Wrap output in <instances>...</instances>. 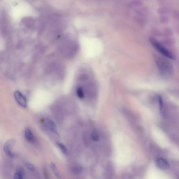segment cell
Returning <instances> with one entry per match:
<instances>
[{
  "label": "cell",
  "instance_id": "6da1fadb",
  "mask_svg": "<svg viewBox=\"0 0 179 179\" xmlns=\"http://www.w3.org/2000/svg\"><path fill=\"white\" fill-rule=\"evenodd\" d=\"M154 60L161 75L165 78L170 77L173 73V66L169 59L164 56L155 54Z\"/></svg>",
  "mask_w": 179,
  "mask_h": 179
},
{
  "label": "cell",
  "instance_id": "7a4b0ae2",
  "mask_svg": "<svg viewBox=\"0 0 179 179\" xmlns=\"http://www.w3.org/2000/svg\"><path fill=\"white\" fill-rule=\"evenodd\" d=\"M149 40L151 45L164 56L169 59L172 60H176L175 56L156 39L153 37H150Z\"/></svg>",
  "mask_w": 179,
  "mask_h": 179
},
{
  "label": "cell",
  "instance_id": "3957f363",
  "mask_svg": "<svg viewBox=\"0 0 179 179\" xmlns=\"http://www.w3.org/2000/svg\"><path fill=\"white\" fill-rule=\"evenodd\" d=\"M14 140L10 139L6 142L3 146V150L7 156L10 158H12L15 156L12 152V148L15 144Z\"/></svg>",
  "mask_w": 179,
  "mask_h": 179
},
{
  "label": "cell",
  "instance_id": "277c9868",
  "mask_svg": "<svg viewBox=\"0 0 179 179\" xmlns=\"http://www.w3.org/2000/svg\"><path fill=\"white\" fill-rule=\"evenodd\" d=\"M15 101L19 105L24 108L27 106V100L26 98L20 92L15 91L14 94Z\"/></svg>",
  "mask_w": 179,
  "mask_h": 179
},
{
  "label": "cell",
  "instance_id": "5b68a950",
  "mask_svg": "<svg viewBox=\"0 0 179 179\" xmlns=\"http://www.w3.org/2000/svg\"><path fill=\"white\" fill-rule=\"evenodd\" d=\"M44 123L45 126L51 131L56 134H58V128L54 121L48 118L45 120Z\"/></svg>",
  "mask_w": 179,
  "mask_h": 179
},
{
  "label": "cell",
  "instance_id": "8992f818",
  "mask_svg": "<svg viewBox=\"0 0 179 179\" xmlns=\"http://www.w3.org/2000/svg\"><path fill=\"white\" fill-rule=\"evenodd\" d=\"M156 163L157 166L161 170H166L170 168V164L168 161L164 159H157Z\"/></svg>",
  "mask_w": 179,
  "mask_h": 179
},
{
  "label": "cell",
  "instance_id": "52a82bcc",
  "mask_svg": "<svg viewBox=\"0 0 179 179\" xmlns=\"http://www.w3.org/2000/svg\"><path fill=\"white\" fill-rule=\"evenodd\" d=\"M24 137L25 139L29 142H33L35 141L34 135L30 129L28 128L25 130Z\"/></svg>",
  "mask_w": 179,
  "mask_h": 179
},
{
  "label": "cell",
  "instance_id": "ba28073f",
  "mask_svg": "<svg viewBox=\"0 0 179 179\" xmlns=\"http://www.w3.org/2000/svg\"><path fill=\"white\" fill-rule=\"evenodd\" d=\"M50 167L51 170L54 172L55 176H56V178L60 179L61 178L60 175L56 164L53 162L51 163L50 164Z\"/></svg>",
  "mask_w": 179,
  "mask_h": 179
},
{
  "label": "cell",
  "instance_id": "9c48e42d",
  "mask_svg": "<svg viewBox=\"0 0 179 179\" xmlns=\"http://www.w3.org/2000/svg\"><path fill=\"white\" fill-rule=\"evenodd\" d=\"M13 178L14 179H24V174L23 171L20 170H18L14 175Z\"/></svg>",
  "mask_w": 179,
  "mask_h": 179
},
{
  "label": "cell",
  "instance_id": "30bf717a",
  "mask_svg": "<svg viewBox=\"0 0 179 179\" xmlns=\"http://www.w3.org/2000/svg\"><path fill=\"white\" fill-rule=\"evenodd\" d=\"M77 94L78 97L80 99H83L85 97V94L83 88L81 87H79L77 88Z\"/></svg>",
  "mask_w": 179,
  "mask_h": 179
},
{
  "label": "cell",
  "instance_id": "8fae6325",
  "mask_svg": "<svg viewBox=\"0 0 179 179\" xmlns=\"http://www.w3.org/2000/svg\"><path fill=\"white\" fill-rule=\"evenodd\" d=\"M59 148H60L61 151L64 153V154H66L67 153V150L66 148V147L64 145H63L61 143H57Z\"/></svg>",
  "mask_w": 179,
  "mask_h": 179
},
{
  "label": "cell",
  "instance_id": "7c38bea8",
  "mask_svg": "<svg viewBox=\"0 0 179 179\" xmlns=\"http://www.w3.org/2000/svg\"><path fill=\"white\" fill-rule=\"evenodd\" d=\"M25 166L27 167V168L31 172H34L35 170V167L32 164L29 162H26L25 163Z\"/></svg>",
  "mask_w": 179,
  "mask_h": 179
},
{
  "label": "cell",
  "instance_id": "4fadbf2b",
  "mask_svg": "<svg viewBox=\"0 0 179 179\" xmlns=\"http://www.w3.org/2000/svg\"><path fill=\"white\" fill-rule=\"evenodd\" d=\"M159 103L160 110L161 111H162L163 107V103L162 97L160 96H159Z\"/></svg>",
  "mask_w": 179,
  "mask_h": 179
},
{
  "label": "cell",
  "instance_id": "5bb4252c",
  "mask_svg": "<svg viewBox=\"0 0 179 179\" xmlns=\"http://www.w3.org/2000/svg\"><path fill=\"white\" fill-rule=\"evenodd\" d=\"M43 171H44V173L45 178L46 179H50V176H49L48 173L47 172L46 169L45 168H44Z\"/></svg>",
  "mask_w": 179,
  "mask_h": 179
}]
</instances>
